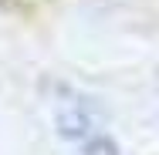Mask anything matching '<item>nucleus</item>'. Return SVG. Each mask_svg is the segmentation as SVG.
Masks as SVG:
<instances>
[{
  "label": "nucleus",
  "mask_w": 159,
  "mask_h": 155,
  "mask_svg": "<svg viewBox=\"0 0 159 155\" xmlns=\"http://www.w3.org/2000/svg\"><path fill=\"white\" fill-rule=\"evenodd\" d=\"M81 149H85V155H115V145L102 135V131H95V135H88L85 142H81Z\"/></svg>",
  "instance_id": "obj_1"
}]
</instances>
